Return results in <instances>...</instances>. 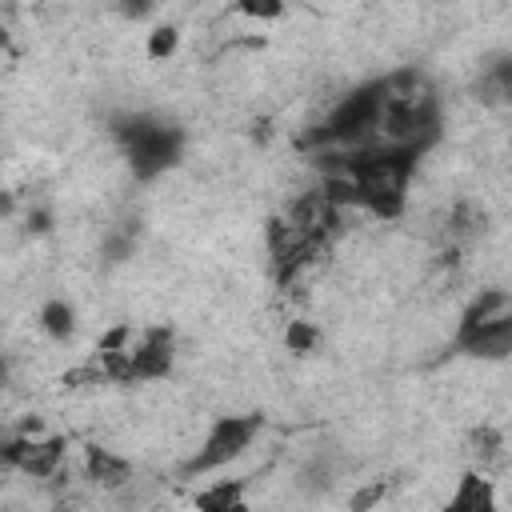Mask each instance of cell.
<instances>
[{
    "label": "cell",
    "mask_w": 512,
    "mask_h": 512,
    "mask_svg": "<svg viewBox=\"0 0 512 512\" xmlns=\"http://www.w3.org/2000/svg\"><path fill=\"white\" fill-rule=\"evenodd\" d=\"M112 136L120 144V156H124L132 180H140V184L160 180L184 156V132L172 120H160L152 112H128V116L112 120Z\"/></svg>",
    "instance_id": "4"
},
{
    "label": "cell",
    "mask_w": 512,
    "mask_h": 512,
    "mask_svg": "<svg viewBox=\"0 0 512 512\" xmlns=\"http://www.w3.org/2000/svg\"><path fill=\"white\" fill-rule=\"evenodd\" d=\"M192 504L204 512H240L244 508V480H216L204 492H196Z\"/></svg>",
    "instance_id": "12"
},
{
    "label": "cell",
    "mask_w": 512,
    "mask_h": 512,
    "mask_svg": "<svg viewBox=\"0 0 512 512\" xmlns=\"http://www.w3.org/2000/svg\"><path fill=\"white\" fill-rule=\"evenodd\" d=\"M444 232H448V240H472V236H480L484 232V212L472 204V200H460L452 212H448V220H444Z\"/></svg>",
    "instance_id": "14"
},
{
    "label": "cell",
    "mask_w": 512,
    "mask_h": 512,
    "mask_svg": "<svg viewBox=\"0 0 512 512\" xmlns=\"http://www.w3.org/2000/svg\"><path fill=\"white\" fill-rule=\"evenodd\" d=\"M452 352L500 364L512 356V292L508 288H480L456 316L452 328Z\"/></svg>",
    "instance_id": "3"
},
{
    "label": "cell",
    "mask_w": 512,
    "mask_h": 512,
    "mask_svg": "<svg viewBox=\"0 0 512 512\" xmlns=\"http://www.w3.org/2000/svg\"><path fill=\"white\" fill-rule=\"evenodd\" d=\"M492 508H496V488H492V480H488L484 472L468 468V472L456 480L452 496H448V512H492Z\"/></svg>",
    "instance_id": "9"
},
{
    "label": "cell",
    "mask_w": 512,
    "mask_h": 512,
    "mask_svg": "<svg viewBox=\"0 0 512 512\" xmlns=\"http://www.w3.org/2000/svg\"><path fill=\"white\" fill-rule=\"evenodd\" d=\"M260 432V416L256 412H240V416H216L204 432V440L196 444V452L184 460V476H208V472H220L228 468L232 460H240L252 440Z\"/></svg>",
    "instance_id": "7"
},
{
    "label": "cell",
    "mask_w": 512,
    "mask_h": 512,
    "mask_svg": "<svg viewBox=\"0 0 512 512\" xmlns=\"http://www.w3.org/2000/svg\"><path fill=\"white\" fill-rule=\"evenodd\" d=\"M476 92H480L484 104L512 108V56H492V60L480 68Z\"/></svg>",
    "instance_id": "10"
},
{
    "label": "cell",
    "mask_w": 512,
    "mask_h": 512,
    "mask_svg": "<svg viewBox=\"0 0 512 512\" xmlns=\"http://www.w3.org/2000/svg\"><path fill=\"white\" fill-rule=\"evenodd\" d=\"M332 168H340L352 188H356V208L376 216V220H396L408 208V192H412V176L420 164V152L404 148V144H388V140H372L360 148H344Z\"/></svg>",
    "instance_id": "1"
},
{
    "label": "cell",
    "mask_w": 512,
    "mask_h": 512,
    "mask_svg": "<svg viewBox=\"0 0 512 512\" xmlns=\"http://www.w3.org/2000/svg\"><path fill=\"white\" fill-rule=\"evenodd\" d=\"M68 460V440L48 432H16L4 440V468H16L32 480H56Z\"/></svg>",
    "instance_id": "8"
},
{
    "label": "cell",
    "mask_w": 512,
    "mask_h": 512,
    "mask_svg": "<svg viewBox=\"0 0 512 512\" xmlns=\"http://www.w3.org/2000/svg\"><path fill=\"white\" fill-rule=\"evenodd\" d=\"M440 124H444V112H440V96L428 84V76L416 68L392 72L388 76V108H384L376 140L404 144L424 156L440 140Z\"/></svg>",
    "instance_id": "2"
},
{
    "label": "cell",
    "mask_w": 512,
    "mask_h": 512,
    "mask_svg": "<svg viewBox=\"0 0 512 512\" xmlns=\"http://www.w3.org/2000/svg\"><path fill=\"white\" fill-rule=\"evenodd\" d=\"M116 8H120V16H128V20H144V16L156 12V0H116Z\"/></svg>",
    "instance_id": "19"
},
{
    "label": "cell",
    "mask_w": 512,
    "mask_h": 512,
    "mask_svg": "<svg viewBox=\"0 0 512 512\" xmlns=\"http://www.w3.org/2000/svg\"><path fill=\"white\" fill-rule=\"evenodd\" d=\"M40 328H44V336H52V340H68V336L76 332V308H72L68 300H60V296L44 300V304H40Z\"/></svg>",
    "instance_id": "13"
},
{
    "label": "cell",
    "mask_w": 512,
    "mask_h": 512,
    "mask_svg": "<svg viewBox=\"0 0 512 512\" xmlns=\"http://www.w3.org/2000/svg\"><path fill=\"white\" fill-rule=\"evenodd\" d=\"M284 344H288V352L304 356V352H312V348L320 344V328H316V324H308V320H292V324H288V332H284Z\"/></svg>",
    "instance_id": "16"
},
{
    "label": "cell",
    "mask_w": 512,
    "mask_h": 512,
    "mask_svg": "<svg viewBox=\"0 0 512 512\" xmlns=\"http://www.w3.org/2000/svg\"><path fill=\"white\" fill-rule=\"evenodd\" d=\"M384 108H388V76L364 80L348 96H340L332 104V112L300 144L304 148L308 144H320V148H360V144H372L380 136Z\"/></svg>",
    "instance_id": "5"
},
{
    "label": "cell",
    "mask_w": 512,
    "mask_h": 512,
    "mask_svg": "<svg viewBox=\"0 0 512 512\" xmlns=\"http://www.w3.org/2000/svg\"><path fill=\"white\" fill-rule=\"evenodd\" d=\"M172 368H176V336L168 324H152L140 336H132L128 348L100 352L96 376L112 384H156L168 380Z\"/></svg>",
    "instance_id": "6"
},
{
    "label": "cell",
    "mask_w": 512,
    "mask_h": 512,
    "mask_svg": "<svg viewBox=\"0 0 512 512\" xmlns=\"http://www.w3.org/2000/svg\"><path fill=\"white\" fill-rule=\"evenodd\" d=\"M84 468H88V480L100 484V488H120V484L132 480V464L124 456L108 452V448H88Z\"/></svg>",
    "instance_id": "11"
},
{
    "label": "cell",
    "mask_w": 512,
    "mask_h": 512,
    "mask_svg": "<svg viewBox=\"0 0 512 512\" xmlns=\"http://www.w3.org/2000/svg\"><path fill=\"white\" fill-rule=\"evenodd\" d=\"M472 444H476L472 452L480 456V464H488L492 456H500V432L496 428H476L472 432Z\"/></svg>",
    "instance_id": "18"
},
{
    "label": "cell",
    "mask_w": 512,
    "mask_h": 512,
    "mask_svg": "<svg viewBox=\"0 0 512 512\" xmlns=\"http://www.w3.org/2000/svg\"><path fill=\"white\" fill-rule=\"evenodd\" d=\"M292 0H232V8L248 20H276Z\"/></svg>",
    "instance_id": "17"
},
{
    "label": "cell",
    "mask_w": 512,
    "mask_h": 512,
    "mask_svg": "<svg viewBox=\"0 0 512 512\" xmlns=\"http://www.w3.org/2000/svg\"><path fill=\"white\" fill-rule=\"evenodd\" d=\"M176 48H180V28H176V24H156V28L148 32V40H144V56H148L152 64L176 56Z\"/></svg>",
    "instance_id": "15"
}]
</instances>
